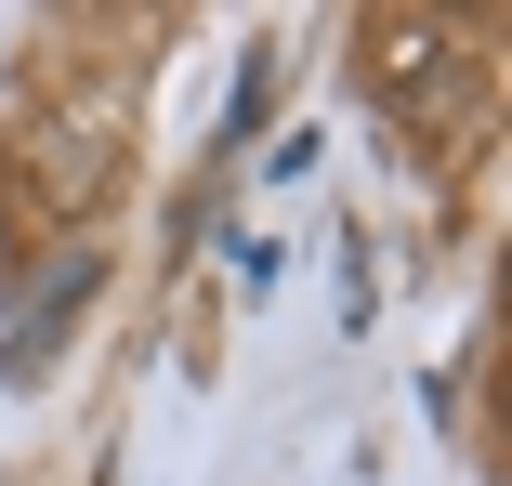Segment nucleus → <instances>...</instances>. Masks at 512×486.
<instances>
[{
    "label": "nucleus",
    "mask_w": 512,
    "mask_h": 486,
    "mask_svg": "<svg viewBox=\"0 0 512 486\" xmlns=\"http://www.w3.org/2000/svg\"><path fill=\"white\" fill-rule=\"evenodd\" d=\"M92 276H106V263H92V250H66V263L40 276V303H27L14 329H0V381H40V368H53V342H66V316L92 303Z\"/></svg>",
    "instance_id": "1"
}]
</instances>
